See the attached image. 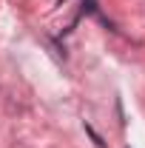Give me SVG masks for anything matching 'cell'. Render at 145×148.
<instances>
[{
	"mask_svg": "<svg viewBox=\"0 0 145 148\" xmlns=\"http://www.w3.org/2000/svg\"><path fill=\"white\" fill-rule=\"evenodd\" d=\"M85 134H88L91 140H94V145H97V148H108V145H105V143H103V137H100L97 131L91 128V125H85Z\"/></svg>",
	"mask_w": 145,
	"mask_h": 148,
	"instance_id": "6da1fadb",
	"label": "cell"
},
{
	"mask_svg": "<svg viewBox=\"0 0 145 148\" xmlns=\"http://www.w3.org/2000/svg\"><path fill=\"white\" fill-rule=\"evenodd\" d=\"M60 3H63V0H60Z\"/></svg>",
	"mask_w": 145,
	"mask_h": 148,
	"instance_id": "7a4b0ae2",
	"label": "cell"
}]
</instances>
